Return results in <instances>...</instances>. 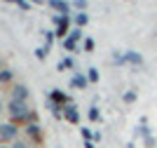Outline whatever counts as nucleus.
Masks as SVG:
<instances>
[{"instance_id": "obj_18", "label": "nucleus", "mask_w": 157, "mask_h": 148, "mask_svg": "<svg viewBox=\"0 0 157 148\" xmlns=\"http://www.w3.org/2000/svg\"><path fill=\"white\" fill-rule=\"evenodd\" d=\"M54 35H56V33H52V31H45V40H47V50H49V45H52V40H54Z\"/></svg>"}, {"instance_id": "obj_15", "label": "nucleus", "mask_w": 157, "mask_h": 148, "mask_svg": "<svg viewBox=\"0 0 157 148\" xmlns=\"http://www.w3.org/2000/svg\"><path fill=\"white\" fill-rule=\"evenodd\" d=\"M87 78H89V82H96V80H98V71H96V68H89Z\"/></svg>"}, {"instance_id": "obj_28", "label": "nucleus", "mask_w": 157, "mask_h": 148, "mask_svg": "<svg viewBox=\"0 0 157 148\" xmlns=\"http://www.w3.org/2000/svg\"><path fill=\"white\" fill-rule=\"evenodd\" d=\"M155 148H157V146H155Z\"/></svg>"}, {"instance_id": "obj_20", "label": "nucleus", "mask_w": 157, "mask_h": 148, "mask_svg": "<svg viewBox=\"0 0 157 148\" xmlns=\"http://www.w3.org/2000/svg\"><path fill=\"white\" fill-rule=\"evenodd\" d=\"M73 5L78 7L80 12H82V10H85V7H87V0H75V2H73Z\"/></svg>"}, {"instance_id": "obj_7", "label": "nucleus", "mask_w": 157, "mask_h": 148, "mask_svg": "<svg viewBox=\"0 0 157 148\" xmlns=\"http://www.w3.org/2000/svg\"><path fill=\"white\" fill-rule=\"evenodd\" d=\"M124 61L127 64H134V66H141L143 64V57L138 52H124Z\"/></svg>"}, {"instance_id": "obj_25", "label": "nucleus", "mask_w": 157, "mask_h": 148, "mask_svg": "<svg viewBox=\"0 0 157 148\" xmlns=\"http://www.w3.org/2000/svg\"><path fill=\"white\" fill-rule=\"evenodd\" d=\"M28 2H33V5H42L45 0H28Z\"/></svg>"}, {"instance_id": "obj_24", "label": "nucleus", "mask_w": 157, "mask_h": 148, "mask_svg": "<svg viewBox=\"0 0 157 148\" xmlns=\"http://www.w3.org/2000/svg\"><path fill=\"white\" fill-rule=\"evenodd\" d=\"M85 148H96V146H94V141H85Z\"/></svg>"}, {"instance_id": "obj_3", "label": "nucleus", "mask_w": 157, "mask_h": 148, "mask_svg": "<svg viewBox=\"0 0 157 148\" xmlns=\"http://www.w3.org/2000/svg\"><path fill=\"white\" fill-rule=\"evenodd\" d=\"M63 118L68 120V122L78 125V122H80V113H78V106H73V103H66V106H63Z\"/></svg>"}, {"instance_id": "obj_12", "label": "nucleus", "mask_w": 157, "mask_h": 148, "mask_svg": "<svg viewBox=\"0 0 157 148\" xmlns=\"http://www.w3.org/2000/svg\"><path fill=\"white\" fill-rule=\"evenodd\" d=\"M7 2H14V5H17V7H21V10H31L28 0H7Z\"/></svg>"}, {"instance_id": "obj_21", "label": "nucleus", "mask_w": 157, "mask_h": 148, "mask_svg": "<svg viewBox=\"0 0 157 148\" xmlns=\"http://www.w3.org/2000/svg\"><path fill=\"white\" fill-rule=\"evenodd\" d=\"M134 99H136V92H127V94H124V101L127 103H131Z\"/></svg>"}, {"instance_id": "obj_26", "label": "nucleus", "mask_w": 157, "mask_h": 148, "mask_svg": "<svg viewBox=\"0 0 157 148\" xmlns=\"http://www.w3.org/2000/svg\"><path fill=\"white\" fill-rule=\"evenodd\" d=\"M0 113H2V101H0Z\"/></svg>"}, {"instance_id": "obj_4", "label": "nucleus", "mask_w": 157, "mask_h": 148, "mask_svg": "<svg viewBox=\"0 0 157 148\" xmlns=\"http://www.w3.org/2000/svg\"><path fill=\"white\" fill-rule=\"evenodd\" d=\"M47 5L52 7V10H56L59 14H68L71 12V5H68L66 0H47Z\"/></svg>"}, {"instance_id": "obj_19", "label": "nucleus", "mask_w": 157, "mask_h": 148, "mask_svg": "<svg viewBox=\"0 0 157 148\" xmlns=\"http://www.w3.org/2000/svg\"><path fill=\"white\" fill-rule=\"evenodd\" d=\"M80 35H82V31H71V33H68V40L78 42V40H80Z\"/></svg>"}, {"instance_id": "obj_5", "label": "nucleus", "mask_w": 157, "mask_h": 148, "mask_svg": "<svg viewBox=\"0 0 157 148\" xmlns=\"http://www.w3.org/2000/svg\"><path fill=\"white\" fill-rule=\"evenodd\" d=\"M71 85L75 87V90H87V85H89V78L82 75V73H78V75H73Z\"/></svg>"}, {"instance_id": "obj_8", "label": "nucleus", "mask_w": 157, "mask_h": 148, "mask_svg": "<svg viewBox=\"0 0 157 148\" xmlns=\"http://www.w3.org/2000/svg\"><path fill=\"white\" fill-rule=\"evenodd\" d=\"M49 101H54V103H61V106H63V103H68V97H66L63 92L54 90L52 94H49Z\"/></svg>"}, {"instance_id": "obj_22", "label": "nucleus", "mask_w": 157, "mask_h": 148, "mask_svg": "<svg viewBox=\"0 0 157 148\" xmlns=\"http://www.w3.org/2000/svg\"><path fill=\"white\" fill-rule=\"evenodd\" d=\"M85 50H87V52H92V50H94V40H92V38H87V40H85Z\"/></svg>"}, {"instance_id": "obj_13", "label": "nucleus", "mask_w": 157, "mask_h": 148, "mask_svg": "<svg viewBox=\"0 0 157 148\" xmlns=\"http://www.w3.org/2000/svg\"><path fill=\"white\" fill-rule=\"evenodd\" d=\"M80 132H82V139H85V141H94V134H92V132H89L87 127H82Z\"/></svg>"}, {"instance_id": "obj_1", "label": "nucleus", "mask_w": 157, "mask_h": 148, "mask_svg": "<svg viewBox=\"0 0 157 148\" xmlns=\"http://www.w3.org/2000/svg\"><path fill=\"white\" fill-rule=\"evenodd\" d=\"M7 110H10V115H12L14 122H17V120H28V118H31V110H28L26 101H17V99H12V101L7 103Z\"/></svg>"}, {"instance_id": "obj_23", "label": "nucleus", "mask_w": 157, "mask_h": 148, "mask_svg": "<svg viewBox=\"0 0 157 148\" xmlns=\"http://www.w3.org/2000/svg\"><path fill=\"white\" fill-rule=\"evenodd\" d=\"M12 148H28V146H26V141H14Z\"/></svg>"}, {"instance_id": "obj_10", "label": "nucleus", "mask_w": 157, "mask_h": 148, "mask_svg": "<svg viewBox=\"0 0 157 148\" xmlns=\"http://www.w3.org/2000/svg\"><path fill=\"white\" fill-rule=\"evenodd\" d=\"M87 21H89V17H87L85 12H80V14H75V24L82 28V26H87Z\"/></svg>"}, {"instance_id": "obj_27", "label": "nucleus", "mask_w": 157, "mask_h": 148, "mask_svg": "<svg viewBox=\"0 0 157 148\" xmlns=\"http://www.w3.org/2000/svg\"><path fill=\"white\" fill-rule=\"evenodd\" d=\"M0 148H10V146H0Z\"/></svg>"}, {"instance_id": "obj_14", "label": "nucleus", "mask_w": 157, "mask_h": 148, "mask_svg": "<svg viewBox=\"0 0 157 148\" xmlns=\"http://www.w3.org/2000/svg\"><path fill=\"white\" fill-rule=\"evenodd\" d=\"M47 52H49V50H47V47H38V50H35V57H38L40 61H42V59L47 57Z\"/></svg>"}, {"instance_id": "obj_9", "label": "nucleus", "mask_w": 157, "mask_h": 148, "mask_svg": "<svg viewBox=\"0 0 157 148\" xmlns=\"http://www.w3.org/2000/svg\"><path fill=\"white\" fill-rule=\"evenodd\" d=\"M26 134L33 136L35 141H40V127H38L35 122H28V125H26Z\"/></svg>"}, {"instance_id": "obj_11", "label": "nucleus", "mask_w": 157, "mask_h": 148, "mask_svg": "<svg viewBox=\"0 0 157 148\" xmlns=\"http://www.w3.org/2000/svg\"><path fill=\"white\" fill-rule=\"evenodd\" d=\"M63 68H73V59L71 57H63L59 61V71H63Z\"/></svg>"}, {"instance_id": "obj_17", "label": "nucleus", "mask_w": 157, "mask_h": 148, "mask_svg": "<svg viewBox=\"0 0 157 148\" xmlns=\"http://www.w3.org/2000/svg\"><path fill=\"white\" fill-rule=\"evenodd\" d=\"M12 80V71H0V82H7Z\"/></svg>"}, {"instance_id": "obj_2", "label": "nucleus", "mask_w": 157, "mask_h": 148, "mask_svg": "<svg viewBox=\"0 0 157 148\" xmlns=\"http://www.w3.org/2000/svg\"><path fill=\"white\" fill-rule=\"evenodd\" d=\"M17 134H19V127H17V122H5V125H0V139L14 141V139H17Z\"/></svg>"}, {"instance_id": "obj_16", "label": "nucleus", "mask_w": 157, "mask_h": 148, "mask_svg": "<svg viewBox=\"0 0 157 148\" xmlns=\"http://www.w3.org/2000/svg\"><path fill=\"white\" fill-rule=\"evenodd\" d=\"M89 120H92V122H96V120H98V108H96V106L89 108Z\"/></svg>"}, {"instance_id": "obj_6", "label": "nucleus", "mask_w": 157, "mask_h": 148, "mask_svg": "<svg viewBox=\"0 0 157 148\" xmlns=\"http://www.w3.org/2000/svg\"><path fill=\"white\" fill-rule=\"evenodd\" d=\"M12 99H17V101H26L28 99V90L24 87V85H17L12 90Z\"/></svg>"}]
</instances>
